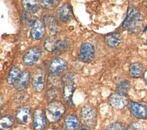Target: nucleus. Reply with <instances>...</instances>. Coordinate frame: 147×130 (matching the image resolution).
<instances>
[{"mask_svg":"<svg viewBox=\"0 0 147 130\" xmlns=\"http://www.w3.org/2000/svg\"><path fill=\"white\" fill-rule=\"evenodd\" d=\"M144 78L145 79V82L147 83V70H146L144 73Z\"/></svg>","mask_w":147,"mask_h":130,"instance_id":"32","label":"nucleus"},{"mask_svg":"<svg viewBox=\"0 0 147 130\" xmlns=\"http://www.w3.org/2000/svg\"><path fill=\"white\" fill-rule=\"evenodd\" d=\"M109 101L114 108L122 109L129 104V97L126 93L118 90L110 95Z\"/></svg>","mask_w":147,"mask_h":130,"instance_id":"5","label":"nucleus"},{"mask_svg":"<svg viewBox=\"0 0 147 130\" xmlns=\"http://www.w3.org/2000/svg\"><path fill=\"white\" fill-rule=\"evenodd\" d=\"M32 86L34 90L41 92L44 88L45 81V73L42 68L36 70L32 76Z\"/></svg>","mask_w":147,"mask_h":130,"instance_id":"7","label":"nucleus"},{"mask_svg":"<svg viewBox=\"0 0 147 130\" xmlns=\"http://www.w3.org/2000/svg\"><path fill=\"white\" fill-rule=\"evenodd\" d=\"M69 47L68 42L67 41L63 40H57L55 49L53 52L56 53H61L64 52H65Z\"/></svg>","mask_w":147,"mask_h":130,"instance_id":"25","label":"nucleus"},{"mask_svg":"<svg viewBox=\"0 0 147 130\" xmlns=\"http://www.w3.org/2000/svg\"><path fill=\"white\" fill-rule=\"evenodd\" d=\"M130 110L131 113L138 119H144L147 117L146 107L142 104L131 101L130 103Z\"/></svg>","mask_w":147,"mask_h":130,"instance_id":"14","label":"nucleus"},{"mask_svg":"<svg viewBox=\"0 0 147 130\" xmlns=\"http://www.w3.org/2000/svg\"><path fill=\"white\" fill-rule=\"evenodd\" d=\"M60 1L57 0L53 1H41L40 5L45 9L52 10L55 9L59 4Z\"/></svg>","mask_w":147,"mask_h":130,"instance_id":"26","label":"nucleus"},{"mask_svg":"<svg viewBox=\"0 0 147 130\" xmlns=\"http://www.w3.org/2000/svg\"><path fill=\"white\" fill-rule=\"evenodd\" d=\"M80 117L84 125L93 127L96 125L97 112L95 108L91 104L84 105L80 110Z\"/></svg>","mask_w":147,"mask_h":130,"instance_id":"4","label":"nucleus"},{"mask_svg":"<svg viewBox=\"0 0 147 130\" xmlns=\"http://www.w3.org/2000/svg\"><path fill=\"white\" fill-rule=\"evenodd\" d=\"M79 124L78 117L72 114L67 115L63 121V126L65 130H76Z\"/></svg>","mask_w":147,"mask_h":130,"instance_id":"16","label":"nucleus"},{"mask_svg":"<svg viewBox=\"0 0 147 130\" xmlns=\"http://www.w3.org/2000/svg\"><path fill=\"white\" fill-rule=\"evenodd\" d=\"M22 5L26 12L30 14L37 13L40 10L39 5L36 1H22Z\"/></svg>","mask_w":147,"mask_h":130,"instance_id":"17","label":"nucleus"},{"mask_svg":"<svg viewBox=\"0 0 147 130\" xmlns=\"http://www.w3.org/2000/svg\"><path fill=\"white\" fill-rule=\"evenodd\" d=\"M79 130H91V128L89 126H87L86 125H83L80 128Z\"/></svg>","mask_w":147,"mask_h":130,"instance_id":"31","label":"nucleus"},{"mask_svg":"<svg viewBox=\"0 0 147 130\" xmlns=\"http://www.w3.org/2000/svg\"><path fill=\"white\" fill-rule=\"evenodd\" d=\"M37 19L35 16L27 12H22L21 16V22L22 25L26 27L33 26Z\"/></svg>","mask_w":147,"mask_h":130,"instance_id":"19","label":"nucleus"},{"mask_svg":"<svg viewBox=\"0 0 147 130\" xmlns=\"http://www.w3.org/2000/svg\"><path fill=\"white\" fill-rule=\"evenodd\" d=\"M57 40L53 37H48L44 41V46L45 49L50 52H53L55 49Z\"/></svg>","mask_w":147,"mask_h":130,"instance_id":"24","label":"nucleus"},{"mask_svg":"<svg viewBox=\"0 0 147 130\" xmlns=\"http://www.w3.org/2000/svg\"><path fill=\"white\" fill-rule=\"evenodd\" d=\"M47 125L46 116L40 108L36 109L33 113V126L34 130H44Z\"/></svg>","mask_w":147,"mask_h":130,"instance_id":"11","label":"nucleus"},{"mask_svg":"<svg viewBox=\"0 0 147 130\" xmlns=\"http://www.w3.org/2000/svg\"><path fill=\"white\" fill-rule=\"evenodd\" d=\"M61 82L63 86V98L67 105L73 107L72 96L75 89L74 75L69 72L65 73L61 78Z\"/></svg>","mask_w":147,"mask_h":130,"instance_id":"2","label":"nucleus"},{"mask_svg":"<svg viewBox=\"0 0 147 130\" xmlns=\"http://www.w3.org/2000/svg\"><path fill=\"white\" fill-rule=\"evenodd\" d=\"M42 54L41 49L38 47L30 48L23 57V62L26 66H32L39 60Z\"/></svg>","mask_w":147,"mask_h":130,"instance_id":"8","label":"nucleus"},{"mask_svg":"<svg viewBox=\"0 0 147 130\" xmlns=\"http://www.w3.org/2000/svg\"><path fill=\"white\" fill-rule=\"evenodd\" d=\"M144 26V18L138 9L133 5L129 6L122 27L133 33H140Z\"/></svg>","mask_w":147,"mask_h":130,"instance_id":"1","label":"nucleus"},{"mask_svg":"<svg viewBox=\"0 0 147 130\" xmlns=\"http://www.w3.org/2000/svg\"><path fill=\"white\" fill-rule=\"evenodd\" d=\"M31 109L29 105H24L19 107L16 112V119L22 125L26 124L30 119Z\"/></svg>","mask_w":147,"mask_h":130,"instance_id":"10","label":"nucleus"},{"mask_svg":"<svg viewBox=\"0 0 147 130\" xmlns=\"http://www.w3.org/2000/svg\"><path fill=\"white\" fill-rule=\"evenodd\" d=\"M106 130H126L125 125L121 122H114L109 124Z\"/></svg>","mask_w":147,"mask_h":130,"instance_id":"29","label":"nucleus"},{"mask_svg":"<svg viewBox=\"0 0 147 130\" xmlns=\"http://www.w3.org/2000/svg\"><path fill=\"white\" fill-rule=\"evenodd\" d=\"M47 23L50 32L52 34H56L60 30V24L53 17L49 15L47 18Z\"/></svg>","mask_w":147,"mask_h":130,"instance_id":"21","label":"nucleus"},{"mask_svg":"<svg viewBox=\"0 0 147 130\" xmlns=\"http://www.w3.org/2000/svg\"><path fill=\"white\" fill-rule=\"evenodd\" d=\"M65 112L64 105L60 101L53 100L47 105L45 115L49 123H55L61 119Z\"/></svg>","mask_w":147,"mask_h":130,"instance_id":"3","label":"nucleus"},{"mask_svg":"<svg viewBox=\"0 0 147 130\" xmlns=\"http://www.w3.org/2000/svg\"><path fill=\"white\" fill-rule=\"evenodd\" d=\"M28 95L27 93L25 92H20L17 93L14 98V101L17 104H23L28 101Z\"/></svg>","mask_w":147,"mask_h":130,"instance_id":"28","label":"nucleus"},{"mask_svg":"<svg viewBox=\"0 0 147 130\" xmlns=\"http://www.w3.org/2000/svg\"><path fill=\"white\" fill-rule=\"evenodd\" d=\"M30 76V72L28 70H24L21 72L13 84L15 89L19 92L25 89L29 85Z\"/></svg>","mask_w":147,"mask_h":130,"instance_id":"13","label":"nucleus"},{"mask_svg":"<svg viewBox=\"0 0 147 130\" xmlns=\"http://www.w3.org/2000/svg\"><path fill=\"white\" fill-rule=\"evenodd\" d=\"M67 66V61L61 58H55L52 60L49 66V73L51 77L57 76L62 73Z\"/></svg>","mask_w":147,"mask_h":130,"instance_id":"6","label":"nucleus"},{"mask_svg":"<svg viewBox=\"0 0 147 130\" xmlns=\"http://www.w3.org/2000/svg\"><path fill=\"white\" fill-rule=\"evenodd\" d=\"M117 88L118 91L126 93L130 88V82L127 80H123L120 81L117 85Z\"/></svg>","mask_w":147,"mask_h":130,"instance_id":"27","label":"nucleus"},{"mask_svg":"<svg viewBox=\"0 0 147 130\" xmlns=\"http://www.w3.org/2000/svg\"><path fill=\"white\" fill-rule=\"evenodd\" d=\"M143 70V66L140 62H134L129 66V73L133 77H139Z\"/></svg>","mask_w":147,"mask_h":130,"instance_id":"22","label":"nucleus"},{"mask_svg":"<svg viewBox=\"0 0 147 130\" xmlns=\"http://www.w3.org/2000/svg\"><path fill=\"white\" fill-rule=\"evenodd\" d=\"M141 124L139 122H134L131 124L127 128V130H140Z\"/></svg>","mask_w":147,"mask_h":130,"instance_id":"30","label":"nucleus"},{"mask_svg":"<svg viewBox=\"0 0 147 130\" xmlns=\"http://www.w3.org/2000/svg\"><path fill=\"white\" fill-rule=\"evenodd\" d=\"M57 17L64 22L70 21L73 17L72 8L68 3H65L60 6L56 12Z\"/></svg>","mask_w":147,"mask_h":130,"instance_id":"15","label":"nucleus"},{"mask_svg":"<svg viewBox=\"0 0 147 130\" xmlns=\"http://www.w3.org/2000/svg\"><path fill=\"white\" fill-rule=\"evenodd\" d=\"M14 124V120L11 115L2 116L0 120V128L1 130H10Z\"/></svg>","mask_w":147,"mask_h":130,"instance_id":"20","label":"nucleus"},{"mask_svg":"<svg viewBox=\"0 0 147 130\" xmlns=\"http://www.w3.org/2000/svg\"><path fill=\"white\" fill-rule=\"evenodd\" d=\"M95 56V48L89 42L83 44L80 49L79 58L84 62H90Z\"/></svg>","mask_w":147,"mask_h":130,"instance_id":"9","label":"nucleus"},{"mask_svg":"<svg viewBox=\"0 0 147 130\" xmlns=\"http://www.w3.org/2000/svg\"><path fill=\"white\" fill-rule=\"evenodd\" d=\"M122 40L121 35L119 33H113L107 36L105 38L106 44L110 48L117 46Z\"/></svg>","mask_w":147,"mask_h":130,"instance_id":"18","label":"nucleus"},{"mask_svg":"<svg viewBox=\"0 0 147 130\" xmlns=\"http://www.w3.org/2000/svg\"><path fill=\"white\" fill-rule=\"evenodd\" d=\"M20 69L18 67L16 66H13L10 70L8 76L7 77V83L10 85L14 84L15 81L20 76Z\"/></svg>","mask_w":147,"mask_h":130,"instance_id":"23","label":"nucleus"},{"mask_svg":"<svg viewBox=\"0 0 147 130\" xmlns=\"http://www.w3.org/2000/svg\"><path fill=\"white\" fill-rule=\"evenodd\" d=\"M45 33V25L44 21L42 19H38L32 26L30 35L34 40L38 41L43 38Z\"/></svg>","mask_w":147,"mask_h":130,"instance_id":"12","label":"nucleus"}]
</instances>
